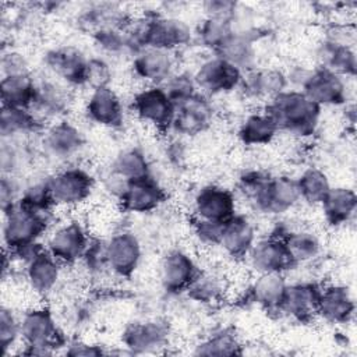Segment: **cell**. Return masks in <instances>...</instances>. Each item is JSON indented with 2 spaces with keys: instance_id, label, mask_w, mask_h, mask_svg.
Listing matches in <instances>:
<instances>
[{
  "instance_id": "1",
  "label": "cell",
  "mask_w": 357,
  "mask_h": 357,
  "mask_svg": "<svg viewBox=\"0 0 357 357\" xmlns=\"http://www.w3.org/2000/svg\"><path fill=\"white\" fill-rule=\"evenodd\" d=\"M238 188L251 208L266 216H280L301 202L296 178L286 174L248 169L240 174Z\"/></svg>"
},
{
  "instance_id": "2",
  "label": "cell",
  "mask_w": 357,
  "mask_h": 357,
  "mask_svg": "<svg viewBox=\"0 0 357 357\" xmlns=\"http://www.w3.org/2000/svg\"><path fill=\"white\" fill-rule=\"evenodd\" d=\"M262 110L273 120L279 132L307 139L317 132L322 109L301 91L287 88L264 103Z\"/></svg>"
},
{
  "instance_id": "3",
  "label": "cell",
  "mask_w": 357,
  "mask_h": 357,
  "mask_svg": "<svg viewBox=\"0 0 357 357\" xmlns=\"http://www.w3.org/2000/svg\"><path fill=\"white\" fill-rule=\"evenodd\" d=\"M22 354L47 356L64 349L67 337L56 318V314L46 305H35L20 315Z\"/></svg>"
},
{
  "instance_id": "4",
  "label": "cell",
  "mask_w": 357,
  "mask_h": 357,
  "mask_svg": "<svg viewBox=\"0 0 357 357\" xmlns=\"http://www.w3.org/2000/svg\"><path fill=\"white\" fill-rule=\"evenodd\" d=\"M52 212L32 209L22 202L3 211V244L4 251H11L36 241L49 233Z\"/></svg>"
},
{
  "instance_id": "5",
  "label": "cell",
  "mask_w": 357,
  "mask_h": 357,
  "mask_svg": "<svg viewBox=\"0 0 357 357\" xmlns=\"http://www.w3.org/2000/svg\"><path fill=\"white\" fill-rule=\"evenodd\" d=\"M138 35L145 47H158L172 53L187 47L194 40V31L181 18L149 13L138 17Z\"/></svg>"
},
{
  "instance_id": "6",
  "label": "cell",
  "mask_w": 357,
  "mask_h": 357,
  "mask_svg": "<svg viewBox=\"0 0 357 357\" xmlns=\"http://www.w3.org/2000/svg\"><path fill=\"white\" fill-rule=\"evenodd\" d=\"M54 208L74 209L92 195L95 177L78 165H66L47 176Z\"/></svg>"
},
{
  "instance_id": "7",
  "label": "cell",
  "mask_w": 357,
  "mask_h": 357,
  "mask_svg": "<svg viewBox=\"0 0 357 357\" xmlns=\"http://www.w3.org/2000/svg\"><path fill=\"white\" fill-rule=\"evenodd\" d=\"M198 92L208 98L240 89L244 73L216 54H209L192 71Z\"/></svg>"
},
{
  "instance_id": "8",
  "label": "cell",
  "mask_w": 357,
  "mask_h": 357,
  "mask_svg": "<svg viewBox=\"0 0 357 357\" xmlns=\"http://www.w3.org/2000/svg\"><path fill=\"white\" fill-rule=\"evenodd\" d=\"M89 240L91 236L81 220L67 219L49 230L45 245L47 251L66 266L81 261Z\"/></svg>"
},
{
  "instance_id": "9",
  "label": "cell",
  "mask_w": 357,
  "mask_h": 357,
  "mask_svg": "<svg viewBox=\"0 0 357 357\" xmlns=\"http://www.w3.org/2000/svg\"><path fill=\"white\" fill-rule=\"evenodd\" d=\"M132 113L159 132L170 131L176 105L160 85H144L131 99Z\"/></svg>"
},
{
  "instance_id": "10",
  "label": "cell",
  "mask_w": 357,
  "mask_h": 357,
  "mask_svg": "<svg viewBox=\"0 0 357 357\" xmlns=\"http://www.w3.org/2000/svg\"><path fill=\"white\" fill-rule=\"evenodd\" d=\"M40 146L49 159L70 165L84 149L85 137L77 124L67 119H60L45 126Z\"/></svg>"
},
{
  "instance_id": "11",
  "label": "cell",
  "mask_w": 357,
  "mask_h": 357,
  "mask_svg": "<svg viewBox=\"0 0 357 357\" xmlns=\"http://www.w3.org/2000/svg\"><path fill=\"white\" fill-rule=\"evenodd\" d=\"M89 56L75 45H60L43 54V64L49 75L70 88L85 86Z\"/></svg>"
},
{
  "instance_id": "12",
  "label": "cell",
  "mask_w": 357,
  "mask_h": 357,
  "mask_svg": "<svg viewBox=\"0 0 357 357\" xmlns=\"http://www.w3.org/2000/svg\"><path fill=\"white\" fill-rule=\"evenodd\" d=\"M298 91L321 109L347 105L349 89L346 78L319 66L311 68Z\"/></svg>"
},
{
  "instance_id": "13",
  "label": "cell",
  "mask_w": 357,
  "mask_h": 357,
  "mask_svg": "<svg viewBox=\"0 0 357 357\" xmlns=\"http://www.w3.org/2000/svg\"><path fill=\"white\" fill-rule=\"evenodd\" d=\"M170 325L162 318H148L128 324L121 333V344L130 354L155 353L166 347Z\"/></svg>"
},
{
  "instance_id": "14",
  "label": "cell",
  "mask_w": 357,
  "mask_h": 357,
  "mask_svg": "<svg viewBox=\"0 0 357 357\" xmlns=\"http://www.w3.org/2000/svg\"><path fill=\"white\" fill-rule=\"evenodd\" d=\"M105 254L109 272L116 278L127 279L141 264L142 245L132 231L120 230L105 241Z\"/></svg>"
},
{
  "instance_id": "15",
  "label": "cell",
  "mask_w": 357,
  "mask_h": 357,
  "mask_svg": "<svg viewBox=\"0 0 357 357\" xmlns=\"http://www.w3.org/2000/svg\"><path fill=\"white\" fill-rule=\"evenodd\" d=\"M201 268L195 258L183 248L169 250L159 262L158 276L162 289L169 294L185 293Z\"/></svg>"
},
{
  "instance_id": "16",
  "label": "cell",
  "mask_w": 357,
  "mask_h": 357,
  "mask_svg": "<svg viewBox=\"0 0 357 357\" xmlns=\"http://www.w3.org/2000/svg\"><path fill=\"white\" fill-rule=\"evenodd\" d=\"M213 117L215 110L211 98L197 92L194 96L176 105L170 131L181 138L195 137L212 126Z\"/></svg>"
},
{
  "instance_id": "17",
  "label": "cell",
  "mask_w": 357,
  "mask_h": 357,
  "mask_svg": "<svg viewBox=\"0 0 357 357\" xmlns=\"http://www.w3.org/2000/svg\"><path fill=\"white\" fill-rule=\"evenodd\" d=\"M248 266L255 273H283L286 275L296 268L293 258L283 238L268 234L257 237L250 252L245 257Z\"/></svg>"
},
{
  "instance_id": "18",
  "label": "cell",
  "mask_w": 357,
  "mask_h": 357,
  "mask_svg": "<svg viewBox=\"0 0 357 357\" xmlns=\"http://www.w3.org/2000/svg\"><path fill=\"white\" fill-rule=\"evenodd\" d=\"M71 89L73 88L50 75L38 79L31 110L43 124L64 119L73 103Z\"/></svg>"
},
{
  "instance_id": "19",
  "label": "cell",
  "mask_w": 357,
  "mask_h": 357,
  "mask_svg": "<svg viewBox=\"0 0 357 357\" xmlns=\"http://www.w3.org/2000/svg\"><path fill=\"white\" fill-rule=\"evenodd\" d=\"M237 213V199L231 190L219 184L202 185L192 198V218L225 223Z\"/></svg>"
},
{
  "instance_id": "20",
  "label": "cell",
  "mask_w": 357,
  "mask_h": 357,
  "mask_svg": "<svg viewBox=\"0 0 357 357\" xmlns=\"http://www.w3.org/2000/svg\"><path fill=\"white\" fill-rule=\"evenodd\" d=\"M131 71L144 85H163L176 71V53L145 47L132 56Z\"/></svg>"
},
{
  "instance_id": "21",
  "label": "cell",
  "mask_w": 357,
  "mask_h": 357,
  "mask_svg": "<svg viewBox=\"0 0 357 357\" xmlns=\"http://www.w3.org/2000/svg\"><path fill=\"white\" fill-rule=\"evenodd\" d=\"M166 190L151 174L128 181L117 202L124 212L148 213L158 209L166 201Z\"/></svg>"
},
{
  "instance_id": "22",
  "label": "cell",
  "mask_w": 357,
  "mask_h": 357,
  "mask_svg": "<svg viewBox=\"0 0 357 357\" xmlns=\"http://www.w3.org/2000/svg\"><path fill=\"white\" fill-rule=\"evenodd\" d=\"M84 112L89 121L100 127L119 128L124 123L121 98L112 86L92 89L85 100Z\"/></svg>"
},
{
  "instance_id": "23",
  "label": "cell",
  "mask_w": 357,
  "mask_h": 357,
  "mask_svg": "<svg viewBox=\"0 0 357 357\" xmlns=\"http://www.w3.org/2000/svg\"><path fill=\"white\" fill-rule=\"evenodd\" d=\"M319 291L321 286L312 280L287 283L279 312L298 322L315 318Z\"/></svg>"
},
{
  "instance_id": "24",
  "label": "cell",
  "mask_w": 357,
  "mask_h": 357,
  "mask_svg": "<svg viewBox=\"0 0 357 357\" xmlns=\"http://www.w3.org/2000/svg\"><path fill=\"white\" fill-rule=\"evenodd\" d=\"M257 240V227L245 213H236L223 223L219 248L231 259H245Z\"/></svg>"
},
{
  "instance_id": "25",
  "label": "cell",
  "mask_w": 357,
  "mask_h": 357,
  "mask_svg": "<svg viewBox=\"0 0 357 357\" xmlns=\"http://www.w3.org/2000/svg\"><path fill=\"white\" fill-rule=\"evenodd\" d=\"M63 266L64 265L45 248L22 266V273L28 287L35 294L43 297L53 293L59 286Z\"/></svg>"
},
{
  "instance_id": "26",
  "label": "cell",
  "mask_w": 357,
  "mask_h": 357,
  "mask_svg": "<svg viewBox=\"0 0 357 357\" xmlns=\"http://www.w3.org/2000/svg\"><path fill=\"white\" fill-rule=\"evenodd\" d=\"M287 88L284 71L275 67H254L245 71L240 85V91L245 98L262 103H266Z\"/></svg>"
},
{
  "instance_id": "27",
  "label": "cell",
  "mask_w": 357,
  "mask_h": 357,
  "mask_svg": "<svg viewBox=\"0 0 357 357\" xmlns=\"http://www.w3.org/2000/svg\"><path fill=\"white\" fill-rule=\"evenodd\" d=\"M356 310L351 290L342 283H329L321 286L317 317L328 324H347Z\"/></svg>"
},
{
  "instance_id": "28",
  "label": "cell",
  "mask_w": 357,
  "mask_h": 357,
  "mask_svg": "<svg viewBox=\"0 0 357 357\" xmlns=\"http://www.w3.org/2000/svg\"><path fill=\"white\" fill-rule=\"evenodd\" d=\"M283 273H257L245 287V300L262 307L266 311H278L286 291Z\"/></svg>"
},
{
  "instance_id": "29",
  "label": "cell",
  "mask_w": 357,
  "mask_h": 357,
  "mask_svg": "<svg viewBox=\"0 0 357 357\" xmlns=\"http://www.w3.org/2000/svg\"><path fill=\"white\" fill-rule=\"evenodd\" d=\"M255 31H234L213 53L243 73L257 67Z\"/></svg>"
},
{
  "instance_id": "30",
  "label": "cell",
  "mask_w": 357,
  "mask_h": 357,
  "mask_svg": "<svg viewBox=\"0 0 357 357\" xmlns=\"http://www.w3.org/2000/svg\"><path fill=\"white\" fill-rule=\"evenodd\" d=\"M319 206L325 222L332 227H340L354 218L357 195L350 187H332Z\"/></svg>"
},
{
  "instance_id": "31",
  "label": "cell",
  "mask_w": 357,
  "mask_h": 357,
  "mask_svg": "<svg viewBox=\"0 0 357 357\" xmlns=\"http://www.w3.org/2000/svg\"><path fill=\"white\" fill-rule=\"evenodd\" d=\"M319 67L328 68L344 78H353L357 68L354 46L322 39L317 49Z\"/></svg>"
},
{
  "instance_id": "32",
  "label": "cell",
  "mask_w": 357,
  "mask_h": 357,
  "mask_svg": "<svg viewBox=\"0 0 357 357\" xmlns=\"http://www.w3.org/2000/svg\"><path fill=\"white\" fill-rule=\"evenodd\" d=\"M38 79L31 74L4 75L0 81L1 106L31 109L35 100Z\"/></svg>"
},
{
  "instance_id": "33",
  "label": "cell",
  "mask_w": 357,
  "mask_h": 357,
  "mask_svg": "<svg viewBox=\"0 0 357 357\" xmlns=\"http://www.w3.org/2000/svg\"><path fill=\"white\" fill-rule=\"evenodd\" d=\"M43 124L31 109L1 106L0 134L1 138H25L28 135L42 132Z\"/></svg>"
},
{
  "instance_id": "34",
  "label": "cell",
  "mask_w": 357,
  "mask_h": 357,
  "mask_svg": "<svg viewBox=\"0 0 357 357\" xmlns=\"http://www.w3.org/2000/svg\"><path fill=\"white\" fill-rule=\"evenodd\" d=\"M278 134L276 124L264 110L247 114L237 128V137L245 146L268 145Z\"/></svg>"
},
{
  "instance_id": "35",
  "label": "cell",
  "mask_w": 357,
  "mask_h": 357,
  "mask_svg": "<svg viewBox=\"0 0 357 357\" xmlns=\"http://www.w3.org/2000/svg\"><path fill=\"white\" fill-rule=\"evenodd\" d=\"M283 241L296 266L315 261L324 250L321 237L305 227H293L283 236Z\"/></svg>"
},
{
  "instance_id": "36",
  "label": "cell",
  "mask_w": 357,
  "mask_h": 357,
  "mask_svg": "<svg viewBox=\"0 0 357 357\" xmlns=\"http://www.w3.org/2000/svg\"><path fill=\"white\" fill-rule=\"evenodd\" d=\"M227 289V282L222 273L216 271L201 269L187 289L185 294L195 303L204 305H215L226 297Z\"/></svg>"
},
{
  "instance_id": "37",
  "label": "cell",
  "mask_w": 357,
  "mask_h": 357,
  "mask_svg": "<svg viewBox=\"0 0 357 357\" xmlns=\"http://www.w3.org/2000/svg\"><path fill=\"white\" fill-rule=\"evenodd\" d=\"M236 15V14H234ZM236 31L234 17H213L205 15L194 31V40L211 54H213L219 46Z\"/></svg>"
},
{
  "instance_id": "38",
  "label": "cell",
  "mask_w": 357,
  "mask_h": 357,
  "mask_svg": "<svg viewBox=\"0 0 357 357\" xmlns=\"http://www.w3.org/2000/svg\"><path fill=\"white\" fill-rule=\"evenodd\" d=\"M109 170L127 183L152 174L148 158L138 148H126L120 151L112 160Z\"/></svg>"
},
{
  "instance_id": "39",
  "label": "cell",
  "mask_w": 357,
  "mask_h": 357,
  "mask_svg": "<svg viewBox=\"0 0 357 357\" xmlns=\"http://www.w3.org/2000/svg\"><path fill=\"white\" fill-rule=\"evenodd\" d=\"M296 183L300 192V201L319 206L329 190L332 188L328 174L319 167H305L297 177Z\"/></svg>"
},
{
  "instance_id": "40",
  "label": "cell",
  "mask_w": 357,
  "mask_h": 357,
  "mask_svg": "<svg viewBox=\"0 0 357 357\" xmlns=\"http://www.w3.org/2000/svg\"><path fill=\"white\" fill-rule=\"evenodd\" d=\"M241 342L237 335L227 329H218L205 336L194 346V354L197 356H234L241 354Z\"/></svg>"
},
{
  "instance_id": "41",
  "label": "cell",
  "mask_w": 357,
  "mask_h": 357,
  "mask_svg": "<svg viewBox=\"0 0 357 357\" xmlns=\"http://www.w3.org/2000/svg\"><path fill=\"white\" fill-rule=\"evenodd\" d=\"M91 38L99 56L117 57L128 54L126 32L123 28H102L95 31Z\"/></svg>"
},
{
  "instance_id": "42",
  "label": "cell",
  "mask_w": 357,
  "mask_h": 357,
  "mask_svg": "<svg viewBox=\"0 0 357 357\" xmlns=\"http://www.w3.org/2000/svg\"><path fill=\"white\" fill-rule=\"evenodd\" d=\"M20 202H22L24 205H26L32 209H36V211L53 212L54 204L52 199L47 177L33 180V181L28 183L26 185H24L22 191H21Z\"/></svg>"
},
{
  "instance_id": "43",
  "label": "cell",
  "mask_w": 357,
  "mask_h": 357,
  "mask_svg": "<svg viewBox=\"0 0 357 357\" xmlns=\"http://www.w3.org/2000/svg\"><path fill=\"white\" fill-rule=\"evenodd\" d=\"M160 86L165 89V92L174 105L187 100L198 92L192 71L185 70H176Z\"/></svg>"
},
{
  "instance_id": "44",
  "label": "cell",
  "mask_w": 357,
  "mask_h": 357,
  "mask_svg": "<svg viewBox=\"0 0 357 357\" xmlns=\"http://www.w3.org/2000/svg\"><path fill=\"white\" fill-rule=\"evenodd\" d=\"M21 342V322L20 317L7 305L0 310V344L3 356L7 357L10 350L17 347Z\"/></svg>"
},
{
  "instance_id": "45",
  "label": "cell",
  "mask_w": 357,
  "mask_h": 357,
  "mask_svg": "<svg viewBox=\"0 0 357 357\" xmlns=\"http://www.w3.org/2000/svg\"><path fill=\"white\" fill-rule=\"evenodd\" d=\"M113 79V68L106 57L103 56H89L86 66L85 86L91 91L98 88L110 86Z\"/></svg>"
},
{
  "instance_id": "46",
  "label": "cell",
  "mask_w": 357,
  "mask_h": 357,
  "mask_svg": "<svg viewBox=\"0 0 357 357\" xmlns=\"http://www.w3.org/2000/svg\"><path fill=\"white\" fill-rule=\"evenodd\" d=\"M223 223L209 222L191 216V230L195 240L204 247H219Z\"/></svg>"
},
{
  "instance_id": "47",
  "label": "cell",
  "mask_w": 357,
  "mask_h": 357,
  "mask_svg": "<svg viewBox=\"0 0 357 357\" xmlns=\"http://www.w3.org/2000/svg\"><path fill=\"white\" fill-rule=\"evenodd\" d=\"M0 67H1V77L31 73L26 57L15 49H8V50L3 49Z\"/></svg>"
},
{
  "instance_id": "48",
  "label": "cell",
  "mask_w": 357,
  "mask_h": 357,
  "mask_svg": "<svg viewBox=\"0 0 357 357\" xmlns=\"http://www.w3.org/2000/svg\"><path fill=\"white\" fill-rule=\"evenodd\" d=\"M22 187L17 178V176L11 174H1L0 181V201H1V211L13 206L20 201Z\"/></svg>"
},
{
  "instance_id": "49",
  "label": "cell",
  "mask_w": 357,
  "mask_h": 357,
  "mask_svg": "<svg viewBox=\"0 0 357 357\" xmlns=\"http://www.w3.org/2000/svg\"><path fill=\"white\" fill-rule=\"evenodd\" d=\"M64 349H66L64 353L67 356H85V357H89V356L107 354V351L100 344L89 343V342H85V340H81V339L67 342Z\"/></svg>"
},
{
  "instance_id": "50",
  "label": "cell",
  "mask_w": 357,
  "mask_h": 357,
  "mask_svg": "<svg viewBox=\"0 0 357 357\" xmlns=\"http://www.w3.org/2000/svg\"><path fill=\"white\" fill-rule=\"evenodd\" d=\"M205 10V15H213V17H225V18H233L238 4L234 1L227 0H211L202 4Z\"/></svg>"
}]
</instances>
